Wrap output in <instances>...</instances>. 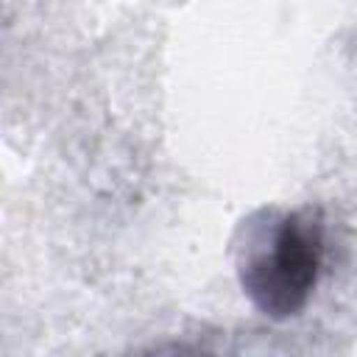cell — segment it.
Instances as JSON below:
<instances>
[{"mask_svg": "<svg viewBox=\"0 0 357 357\" xmlns=\"http://www.w3.org/2000/svg\"><path fill=\"white\" fill-rule=\"evenodd\" d=\"M324 257V218L315 209H262L240 226L237 279L265 318L287 321L315 293Z\"/></svg>", "mask_w": 357, "mask_h": 357, "instance_id": "obj_1", "label": "cell"}]
</instances>
